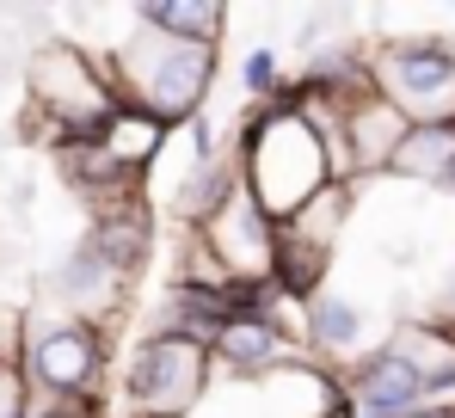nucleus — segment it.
<instances>
[{"label":"nucleus","instance_id":"f257e3e1","mask_svg":"<svg viewBox=\"0 0 455 418\" xmlns=\"http://www.w3.org/2000/svg\"><path fill=\"white\" fill-rule=\"evenodd\" d=\"M228 141H234V160H240L246 191L271 209V221L302 215L326 185H339L332 148H326V136L307 124L296 80H290L271 105H246Z\"/></svg>","mask_w":455,"mask_h":418},{"label":"nucleus","instance_id":"4468645a","mask_svg":"<svg viewBox=\"0 0 455 418\" xmlns=\"http://www.w3.org/2000/svg\"><path fill=\"white\" fill-rule=\"evenodd\" d=\"M240 191H246V179H240L234 148L216 154V160H191V166L179 173V185H172V215H179V228L204 234V228H210V221H216Z\"/></svg>","mask_w":455,"mask_h":418},{"label":"nucleus","instance_id":"6e6552de","mask_svg":"<svg viewBox=\"0 0 455 418\" xmlns=\"http://www.w3.org/2000/svg\"><path fill=\"white\" fill-rule=\"evenodd\" d=\"M204 240L216 246V259L228 265V277L265 283L271 271H277V221H271V209L259 204L252 191H240V197L204 228Z\"/></svg>","mask_w":455,"mask_h":418},{"label":"nucleus","instance_id":"4be33fe9","mask_svg":"<svg viewBox=\"0 0 455 418\" xmlns=\"http://www.w3.org/2000/svg\"><path fill=\"white\" fill-rule=\"evenodd\" d=\"M412 418H455V400L450 406H425V413H412Z\"/></svg>","mask_w":455,"mask_h":418},{"label":"nucleus","instance_id":"aec40b11","mask_svg":"<svg viewBox=\"0 0 455 418\" xmlns=\"http://www.w3.org/2000/svg\"><path fill=\"white\" fill-rule=\"evenodd\" d=\"M283 86H290V80H283V62H277L271 44H252V50L240 56V92H246V105H271Z\"/></svg>","mask_w":455,"mask_h":418},{"label":"nucleus","instance_id":"f03ea898","mask_svg":"<svg viewBox=\"0 0 455 418\" xmlns=\"http://www.w3.org/2000/svg\"><path fill=\"white\" fill-rule=\"evenodd\" d=\"M99 62L111 68L117 99L160 117L166 130H191L210 105V86H216V50H197V44L154 31V25H142V12Z\"/></svg>","mask_w":455,"mask_h":418},{"label":"nucleus","instance_id":"ddd939ff","mask_svg":"<svg viewBox=\"0 0 455 418\" xmlns=\"http://www.w3.org/2000/svg\"><path fill=\"white\" fill-rule=\"evenodd\" d=\"M86 240L117 265V277H142V265L154 259V215L142 197H117V204H99L92 209V228Z\"/></svg>","mask_w":455,"mask_h":418},{"label":"nucleus","instance_id":"f3484780","mask_svg":"<svg viewBox=\"0 0 455 418\" xmlns=\"http://www.w3.org/2000/svg\"><path fill=\"white\" fill-rule=\"evenodd\" d=\"M136 12H142V25L179 37V44H197V50H222L228 19H234L222 0H142Z\"/></svg>","mask_w":455,"mask_h":418},{"label":"nucleus","instance_id":"2eb2a0df","mask_svg":"<svg viewBox=\"0 0 455 418\" xmlns=\"http://www.w3.org/2000/svg\"><path fill=\"white\" fill-rule=\"evenodd\" d=\"M400 185H419V191H450L455 179V124H412L400 154H394V173Z\"/></svg>","mask_w":455,"mask_h":418},{"label":"nucleus","instance_id":"20e7f679","mask_svg":"<svg viewBox=\"0 0 455 418\" xmlns=\"http://www.w3.org/2000/svg\"><path fill=\"white\" fill-rule=\"evenodd\" d=\"M31 394H56V400H99L105 394V369H111V333L75 320V314H44L25 320V357H19Z\"/></svg>","mask_w":455,"mask_h":418},{"label":"nucleus","instance_id":"dca6fc26","mask_svg":"<svg viewBox=\"0 0 455 418\" xmlns=\"http://www.w3.org/2000/svg\"><path fill=\"white\" fill-rule=\"evenodd\" d=\"M394 345L406 350V363L425 375L431 406H450L455 400V333L450 326H437L431 314H425V320H400V326H394Z\"/></svg>","mask_w":455,"mask_h":418},{"label":"nucleus","instance_id":"1a4fd4ad","mask_svg":"<svg viewBox=\"0 0 455 418\" xmlns=\"http://www.w3.org/2000/svg\"><path fill=\"white\" fill-rule=\"evenodd\" d=\"M50 295H56V308L62 314H75V320H92V326H105L117 308H124V295H130V277H117V265L80 234L75 246L62 253V265L50 271Z\"/></svg>","mask_w":455,"mask_h":418},{"label":"nucleus","instance_id":"9b49d317","mask_svg":"<svg viewBox=\"0 0 455 418\" xmlns=\"http://www.w3.org/2000/svg\"><path fill=\"white\" fill-rule=\"evenodd\" d=\"M363 308L351 301V295H339V289H320V295H307L302 308H296V339H302V357L314 363H326V369H351L357 357H363Z\"/></svg>","mask_w":455,"mask_h":418},{"label":"nucleus","instance_id":"0eeeda50","mask_svg":"<svg viewBox=\"0 0 455 418\" xmlns=\"http://www.w3.org/2000/svg\"><path fill=\"white\" fill-rule=\"evenodd\" d=\"M345 394H351L357 418H412V413L431 406L425 375L406 363V350L394 345V339L370 345L351 369H345Z\"/></svg>","mask_w":455,"mask_h":418},{"label":"nucleus","instance_id":"412c9836","mask_svg":"<svg viewBox=\"0 0 455 418\" xmlns=\"http://www.w3.org/2000/svg\"><path fill=\"white\" fill-rule=\"evenodd\" d=\"M431 320H437V326H450V333H455V271L443 277V289H437V308H431Z\"/></svg>","mask_w":455,"mask_h":418},{"label":"nucleus","instance_id":"7ed1b4c3","mask_svg":"<svg viewBox=\"0 0 455 418\" xmlns=\"http://www.w3.org/2000/svg\"><path fill=\"white\" fill-rule=\"evenodd\" d=\"M25 86H31V117L25 130H44L50 148L62 141H92L105 136V124L124 111L117 86H111V68L75 44V37H50L25 56Z\"/></svg>","mask_w":455,"mask_h":418},{"label":"nucleus","instance_id":"f8f14e48","mask_svg":"<svg viewBox=\"0 0 455 418\" xmlns=\"http://www.w3.org/2000/svg\"><path fill=\"white\" fill-rule=\"evenodd\" d=\"M406 111L387 105L381 92H363L351 111H345V185H363V179H381L394 173V154L406 141Z\"/></svg>","mask_w":455,"mask_h":418},{"label":"nucleus","instance_id":"39448f33","mask_svg":"<svg viewBox=\"0 0 455 418\" xmlns=\"http://www.w3.org/2000/svg\"><path fill=\"white\" fill-rule=\"evenodd\" d=\"M370 80L387 105L406 111V124H455V37H376Z\"/></svg>","mask_w":455,"mask_h":418},{"label":"nucleus","instance_id":"6ab92c4d","mask_svg":"<svg viewBox=\"0 0 455 418\" xmlns=\"http://www.w3.org/2000/svg\"><path fill=\"white\" fill-rule=\"evenodd\" d=\"M351 209H357V185H326L302 215H290V221H277V228H290L296 240H307V246H320V253L339 259V240H345V228H351Z\"/></svg>","mask_w":455,"mask_h":418},{"label":"nucleus","instance_id":"9d476101","mask_svg":"<svg viewBox=\"0 0 455 418\" xmlns=\"http://www.w3.org/2000/svg\"><path fill=\"white\" fill-rule=\"evenodd\" d=\"M210 357H216V375L271 382V375H283L302 357V339H296V320H234L210 345Z\"/></svg>","mask_w":455,"mask_h":418},{"label":"nucleus","instance_id":"423d86ee","mask_svg":"<svg viewBox=\"0 0 455 418\" xmlns=\"http://www.w3.org/2000/svg\"><path fill=\"white\" fill-rule=\"evenodd\" d=\"M216 382V357L179 333H148L130 350V369H124V406L130 418H191L204 406Z\"/></svg>","mask_w":455,"mask_h":418},{"label":"nucleus","instance_id":"a211bd4d","mask_svg":"<svg viewBox=\"0 0 455 418\" xmlns=\"http://www.w3.org/2000/svg\"><path fill=\"white\" fill-rule=\"evenodd\" d=\"M166 136H172V130H166L160 117H148V111H136V105H124V111L105 124V148H111V160H117L124 173H136V179L160 160Z\"/></svg>","mask_w":455,"mask_h":418}]
</instances>
